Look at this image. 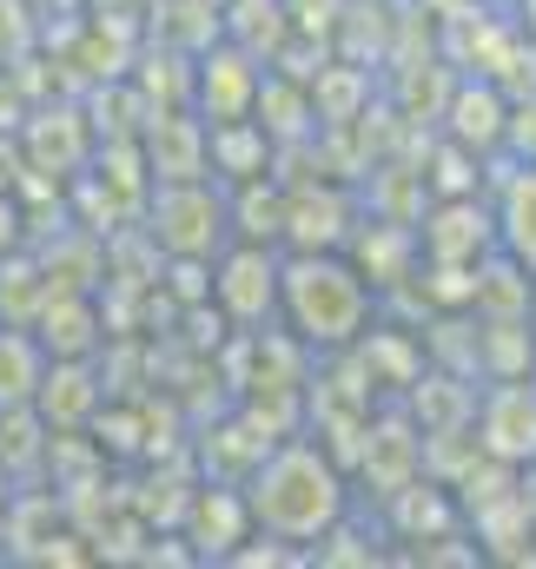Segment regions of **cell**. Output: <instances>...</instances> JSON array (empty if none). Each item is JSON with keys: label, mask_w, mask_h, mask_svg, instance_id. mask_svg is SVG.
Segmentation results:
<instances>
[{"label": "cell", "mask_w": 536, "mask_h": 569, "mask_svg": "<svg viewBox=\"0 0 536 569\" xmlns=\"http://www.w3.org/2000/svg\"><path fill=\"white\" fill-rule=\"evenodd\" d=\"M246 503L252 523L285 537V543H318L331 523L351 517V483L338 470V457L311 437H278L246 477Z\"/></svg>", "instance_id": "cell-1"}, {"label": "cell", "mask_w": 536, "mask_h": 569, "mask_svg": "<svg viewBox=\"0 0 536 569\" xmlns=\"http://www.w3.org/2000/svg\"><path fill=\"white\" fill-rule=\"evenodd\" d=\"M278 318L305 351H351L378 318V291L345 252L291 246L278 252Z\"/></svg>", "instance_id": "cell-2"}, {"label": "cell", "mask_w": 536, "mask_h": 569, "mask_svg": "<svg viewBox=\"0 0 536 569\" xmlns=\"http://www.w3.org/2000/svg\"><path fill=\"white\" fill-rule=\"evenodd\" d=\"M152 246L166 259H212L232 246V206L206 179H159L152 192Z\"/></svg>", "instance_id": "cell-3"}, {"label": "cell", "mask_w": 536, "mask_h": 569, "mask_svg": "<svg viewBox=\"0 0 536 569\" xmlns=\"http://www.w3.org/2000/svg\"><path fill=\"white\" fill-rule=\"evenodd\" d=\"M212 305L239 331L278 318V246H252V239L219 246L212 252Z\"/></svg>", "instance_id": "cell-4"}, {"label": "cell", "mask_w": 536, "mask_h": 569, "mask_svg": "<svg viewBox=\"0 0 536 569\" xmlns=\"http://www.w3.org/2000/svg\"><path fill=\"white\" fill-rule=\"evenodd\" d=\"M470 437L484 457H497L510 470L536 463V378H490V391L477 398Z\"/></svg>", "instance_id": "cell-5"}, {"label": "cell", "mask_w": 536, "mask_h": 569, "mask_svg": "<svg viewBox=\"0 0 536 569\" xmlns=\"http://www.w3.org/2000/svg\"><path fill=\"white\" fill-rule=\"evenodd\" d=\"M484 252H497V219L490 206H477L470 192H450L424 212L417 226V259H450V266H477Z\"/></svg>", "instance_id": "cell-6"}, {"label": "cell", "mask_w": 536, "mask_h": 569, "mask_svg": "<svg viewBox=\"0 0 536 569\" xmlns=\"http://www.w3.org/2000/svg\"><path fill=\"white\" fill-rule=\"evenodd\" d=\"M252 503H246V490H226V483H206V490H192V503H186V543H199L192 557H212V563H232V550L239 543H252Z\"/></svg>", "instance_id": "cell-7"}, {"label": "cell", "mask_w": 536, "mask_h": 569, "mask_svg": "<svg viewBox=\"0 0 536 569\" xmlns=\"http://www.w3.org/2000/svg\"><path fill=\"white\" fill-rule=\"evenodd\" d=\"M391 530H398V543H444L450 530H457V517H464V503L444 490V483H430V477H410V483H398L391 497Z\"/></svg>", "instance_id": "cell-8"}, {"label": "cell", "mask_w": 536, "mask_h": 569, "mask_svg": "<svg viewBox=\"0 0 536 569\" xmlns=\"http://www.w3.org/2000/svg\"><path fill=\"white\" fill-rule=\"evenodd\" d=\"M497 252H510L536 279V159H524L517 172H497Z\"/></svg>", "instance_id": "cell-9"}, {"label": "cell", "mask_w": 536, "mask_h": 569, "mask_svg": "<svg viewBox=\"0 0 536 569\" xmlns=\"http://www.w3.org/2000/svg\"><path fill=\"white\" fill-rule=\"evenodd\" d=\"M27 331L47 345V358H93V345H100V311H93L87 291H47V305H40V318H33Z\"/></svg>", "instance_id": "cell-10"}, {"label": "cell", "mask_w": 536, "mask_h": 569, "mask_svg": "<svg viewBox=\"0 0 536 569\" xmlns=\"http://www.w3.org/2000/svg\"><path fill=\"white\" fill-rule=\"evenodd\" d=\"M510 133V100L497 93V80L484 73V80H464L457 87V100H450V140L470 146L477 159H490L497 146Z\"/></svg>", "instance_id": "cell-11"}, {"label": "cell", "mask_w": 536, "mask_h": 569, "mask_svg": "<svg viewBox=\"0 0 536 569\" xmlns=\"http://www.w3.org/2000/svg\"><path fill=\"white\" fill-rule=\"evenodd\" d=\"M93 405H100V385H93L87 358H47V378H40V391H33L40 425L47 430H73V425L93 418Z\"/></svg>", "instance_id": "cell-12"}, {"label": "cell", "mask_w": 536, "mask_h": 569, "mask_svg": "<svg viewBox=\"0 0 536 569\" xmlns=\"http://www.w3.org/2000/svg\"><path fill=\"white\" fill-rule=\"evenodd\" d=\"M365 483H378V497L424 470V430H410L404 418H365Z\"/></svg>", "instance_id": "cell-13"}, {"label": "cell", "mask_w": 536, "mask_h": 569, "mask_svg": "<svg viewBox=\"0 0 536 569\" xmlns=\"http://www.w3.org/2000/svg\"><path fill=\"white\" fill-rule=\"evenodd\" d=\"M146 166H152V179H206V120H186V113H152V133H146Z\"/></svg>", "instance_id": "cell-14"}, {"label": "cell", "mask_w": 536, "mask_h": 569, "mask_svg": "<svg viewBox=\"0 0 536 569\" xmlns=\"http://www.w3.org/2000/svg\"><path fill=\"white\" fill-rule=\"evenodd\" d=\"M206 166H219V179H266L271 166V133L259 120H219L206 127Z\"/></svg>", "instance_id": "cell-15"}, {"label": "cell", "mask_w": 536, "mask_h": 569, "mask_svg": "<svg viewBox=\"0 0 536 569\" xmlns=\"http://www.w3.org/2000/svg\"><path fill=\"white\" fill-rule=\"evenodd\" d=\"M199 100H206V127H219V120H246V107L259 100V67L246 60V53H219V60H206L199 67Z\"/></svg>", "instance_id": "cell-16"}, {"label": "cell", "mask_w": 536, "mask_h": 569, "mask_svg": "<svg viewBox=\"0 0 536 569\" xmlns=\"http://www.w3.org/2000/svg\"><path fill=\"white\" fill-rule=\"evenodd\" d=\"M40 378H47V345L27 325H0V411L33 405Z\"/></svg>", "instance_id": "cell-17"}, {"label": "cell", "mask_w": 536, "mask_h": 569, "mask_svg": "<svg viewBox=\"0 0 536 569\" xmlns=\"http://www.w3.org/2000/svg\"><path fill=\"white\" fill-rule=\"evenodd\" d=\"M351 266L371 279V291H385V284H404L410 272H417V232H410V226H371V232L358 239Z\"/></svg>", "instance_id": "cell-18"}, {"label": "cell", "mask_w": 536, "mask_h": 569, "mask_svg": "<svg viewBox=\"0 0 536 569\" xmlns=\"http://www.w3.org/2000/svg\"><path fill=\"white\" fill-rule=\"evenodd\" d=\"M27 246V212H20V199L13 192H0V259L7 252H20Z\"/></svg>", "instance_id": "cell-19"}, {"label": "cell", "mask_w": 536, "mask_h": 569, "mask_svg": "<svg viewBox=\"0 0 536 569\" xmlns=\"http://www.w3.org/2000/svg\"><path fill=\"white\" fill-rule=\"evenodd\" d=\"M524 27H530V40H536V0H524Z\"/></svg>", "instance_id": "cell-20"}]
</instances>
